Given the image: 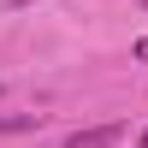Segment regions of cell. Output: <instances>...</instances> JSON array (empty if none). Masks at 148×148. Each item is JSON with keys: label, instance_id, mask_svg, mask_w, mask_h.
I'll use <instances>...</instances> for the list:
<instances>
[{"label": "cell", "instance_id": "cell-1", "mask_svg": "<svg viewBox=\"0 0 148 148\" xmlns=\"http://www.w3.org/2000/svg\"><path fill=\"white\" fill-rule=\"evenodd\" d=\"M119 136H125V125H89V130H71L65 148H113Z\"/></svg>", "mask_w": 148, "mask_h": 148}, {"label": "cell", "instance_id": "cell-2", "mask_svg": "<svg viewBox=\"0 0 148 148\" xmlns=\"http://www.w3.org/2000/svg\"><path fill=\"white\" fill-rule=\"evenodd\" d=\"M130 53H136V59H148V36H142V42H136V47H130Z\"/></svg>", "mask_w": 148, "mask_h": 148}, {"label": "cell", "instance_id": "cell-3", "mask_svg": "<svg viewBox=\"0 0 148 148\" xmlns=\"http://www.w3.org/2000/svg\"><path fill=\"white\" fill-rule=\"evenodd\" d=\"M142 148H148V130H142Z\"/></svg>", "mask_w": 148, "mask_h": 148}, {"label": "cell", "instance_id": "cell-4", "mask_svg": "<svg viewBox=\"0 0 148 148\" xmlns=\"http://www.w3.org/2000/svg\"><path fill=\"white\" fill-rule=\"evenodd\" d=\"M142 6H148V0H142Z\"/></svg>", "mask_w": 148, "mask_h": 148}]
</instances>
